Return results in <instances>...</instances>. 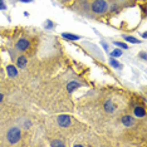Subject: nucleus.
Listing matches in <instances>:
<instances>
[{
    "mask_svg": "<svg viewBox=\"0 0 147 147\" xmlns=\"http://www.w3.org/2000/svg\"><path fill=\"white\" fill-rule=\"evenodd\" d=\"M146 112H145V108H142V107H136L135 108V116L138 117V118H142V117H145Z\"/></svg>",
    "mask_w": 147,
    "mask_h": 147,
    "instance_id": "11",
    "label": "nucleus"
},
{
    "mask_svg": "<svg viewBox=\"0 0 147 147\" xmlns=\"http://www.w3.org/2000/svg\"><path fill=\"white\" fill-rule=\"evenodd\" d=\"M111 55L113 57V58H118V57L122 55V51H119V49H115V51H112Z\"/></svg>",
    "mask_w": 147,
    "mask_h": 147,
    "instance_id": "14",
    "label": "nucleus"
},
{
    "mask_svg": "<svg viewBox=\"0 0 147 147\" xmlns=\"http://www.w3.org/2000/svg\"><path fill=\"white\" fill-rule=\"evenodd\" d=\"M57 122H58V125L61 127H68V126H71L72 119H71V117L67 115H61L57 118Z\"/></svg>",
    "mask_w": 147,
    "mask_h": 147,
    "instance_id": "3",
    "label": "nucleus"
},
{
    "mask_svg": "<svg viewBox=\"0 0 147 147\" xmlns=\"http://www.w3.org/2000/svg\"><path fill=\"white\" fill-rule=\"evenodd\" d=\"M105 109H106V112H108V113H113V112H115L116 107H115V105H113V102L111 101V99L105 103Z\"/></svg>",
    "mask_w": 147,
    "mask_h": 147,
    "instance_id": "10",
    "label": "nucleus"
},
{
    "mask_svg": "<svg viewBox=\"0 0 147 147\" xmlns=\"http://www.w3.org/2000/svg\"><path fill=\"white\" fill-rule=\"evenodd\" d=\"M6 73L10 78H15V77H18V68H15L14 65H8L6 67Z\"/></svg>",
    "mask_w": 147,
    "mask_h": 147,
    "instance_id": "7",
    "label": "nucleus"
},
{
    "mask_svg": "<svg viewBox=\"0 0 147 147\" xmlns=\"http://www.w3.org/2000/svg\"><path fill=\"white\" fill-rule=\"evenodd\" d=\"M62 36L67 40H78L81 39L79 35H76V34H71V33H62Z\"/></svg>",
    "mask_w": 147,
    "mask_h": 147,
    "instance_id": "9",
    "label": "nucleus"
},
{
    "mask_svg": "<svg viewBox=\"0 0 147 147\" xmlns=\"http://www.w3.org/2000/svg\"><path fill=\"white\" fill-rule=\"evenodd\" d=\"M109 64H111L112 67H115V68H119V67H121V64L118 63V61H116L115 58H111V59H109Z\"/></svg>",
    "mask_w": 147,
    "mask_h": 147,
    "instance_id": "13",
    "label": "nucleus"
},
{
    "mask_svg": "<svg viewBox=\"0 0 147 147\" xmlns=\"http://www.w3.org/2000/svg\"><path fill=\"white\" fill-rule=\"evenodd\" d=\"M6 9V5L4 3V0H0V10H5Z\"/></svg>",
    "mask_w": 147,
    "mask_h": 147,
    "instance_id": "17",
    "label": "nucleus"
},
{
    "mask_svg": "<svg viewBox=\"0 0 147 147\" xmlns=\"http://www.w3.org/2000/svg\"><path fill=\"white\" fill-rule=\"evenodd\" d=\"M45 26H47V28H48V26H49V29H52V26H53V23H52L51 20H48V22L45 23Z\"/></svg>",
    "mask_w": 147,
    "mask_h": 147,
    "instance_id": "18",
    "label": "nucleus"
},
{
    "mask_svg": "<svg viewBox=\"0 0 147 147\" xmlns=\"http://www.w3.org/2000/svg\"><path fill=\"white\" fill-rule=\"evenodd\" d=\"M20 128L19 127H11L10 129L8 131V135H6V137H8V141L11 143V145H15L16 142L20 140Z\"/></svg>",
    "mask_w": 147,
    "mask_h": 147,
    "instance_id": "2",
    "label": "nucleus"
},
{
    "mask_svg": "<svg viewBox=\"0 0 147 147\" xmlns=\"http://www.w3.org/2000/svg\"><path fill=\"white\" fill-rule=\"evenodd\" d=\"M3 98H4V94H1V93H0V102L3 101Z\"/></svg>",
    "mask_w": 147,
    "mask_h": 147,
    "instance_id": "21",
    "label": "nucleus"
},
{
    "mask_svg": "<svg viewBox=\"0 0 147 147\" xmlns=\"http://www.w3.org/2000/svg\"><path fill=\"white\" fill-rule=\"evenodd\" d=\"M123 38H125L126 42H129V43H132V44H140L138 39H136L135 36H132V35H123Z\"/></svg>",
    "mask_w": 147,
    "mask_h": 147,
    "instance_id": "12",
    "label": "nucleus"
},
{
    "mask_svg": "<svg viewBox=\"0 0 147 147\" xmlns=\"http://www.w3.org/2000/svg\"><path fill=\"white\" fill-rule=\"evenodd\" d=\"M51 145L52 146H64V143H63L62 141H53Z\"/></svg>",
    "mask_w": 147,
    "mask_h": 147,
    "instance_id": "16",
    "label": "nucleus"
},
{
    "mask_svg": "<svg viewBox=\"0 0 147 147\" xmlns=\"http://www.w3.org/2000/svg\"><path fill=\"white\" fill-rule=\"evenodd\" d=\"M91 9L94 14H105L108 10V3L106 0H94L91 5Z\"/></svg>",
    "mask_w": 147,
    "mask_h": 147,
    "instance_id": "1",
    "label": "nucleus"
},
{
    "mask_svg": "<svg viewBox=\"0 0 147 147\" xmlns=\"http://www.w3.org/2000/svg\"><path fill=\"white\" fill-rule=\"evenodd\" d=\"M81 87V83H78V82H69L68 84H67V91H68V93H73L76 91L77 88H79Z\"/></svg>",
    "mask_w": 147,
    "mask_h": 147,
    "instance_id": "8",
    "label": "nucleus"
},
{
    "mask_svg": "<svg viewBox=\"0 0 147 147\" xmlns=\"http://www.w3.org/2000/svg\"><path fill=\"white\" fill-rule=\"evenodd\" d=\"M20 1H22V3H32L33 0H20Z\"/></svg>",
    "mask_w": 147,
    "mask_h": 147,
    "instance_id": "20",
    "label": "nucleus"
},
{
    "mask_svg": "<svg viewBox=\"0 0 147 147\" xmlns=\"http://www.w3.org/2000/svg\"><path fill=\"white\" fill-rule=\"evenodd\" d=\"M16 48H18L19 51H22V52L26 51V49L29 48V42H28V39H25V38L19 39L18 43H16Z\"/></svg>",
    "mask_w": 147,
    "mask_h": 147,
    "instance_id": "4",
    "label": "nucleus"
},
{
    "mask_svg": "<svg viewBox=\"0 0 147 147\" xmlns=\"http://www.w3.org/2000/svg\"><path fill=\"white\" fill-rule=\"evenodd\" d=\"M26 64H28V59H26V57H24V55L18 57V59H16V67H18V68L24 69L26 67Z\"/></svg>",
    "mask_w": 147,
    "mask_h": 147,
    "instance_id": "6",
    "label": "nucleus"
},
{
    "mask_svg": "<svg viewBox=\"0 0 147 147\" xmlns=\"http://www.w3.org/2000/svg\"><path fill=\"white\" fill-rule=\"evenodd\" d=\"M122 123L126 127H132L135 126V118L132 116H123L122 117Z\"/></svg>",
    "mask_w": 147,
    "mask_h": 147,
    "instance_id": "5",
    "label": "nucleus"
},
{
    "mask_svg": "<svg viewBox=\"0 0 147 147\" xmlns=\"http://www.w3.org/2000/svg\"><path fill=\"white\" fill-rule=\"evenodd\" d=\"M115 45L119 47V48H122V49H128V45L125 44V43H122V42H115Z\"/></svg>",
    "mask_w": 147,
    "mask_h": 147,
    "instance_id": "15",
    "label": "nucleus"
},
{
    "mask_svg": "<svg viewBox=\"0 0 147 147\" xmlns=\"http://www.w3.org/2000/svg\"><path fill=\"white\" fill-rule=\"evenodd\" d=\"M141 57H142V59H146V53L145 52L141 53Z\"/></svg>",
    "mask_w": 147,
    "mask_h": 147,
    "instance_id": "19",
    "label": "nucleus"
}]
</instances>
